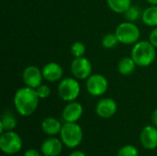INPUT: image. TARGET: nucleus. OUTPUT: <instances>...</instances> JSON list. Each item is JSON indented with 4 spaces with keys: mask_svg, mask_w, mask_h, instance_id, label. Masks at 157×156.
Returning <instances> with one entry per match:
<instances>
[{
    "mask_svg": "<svg viewBox=\"0 0 157 156\" xmlns=\"http://www.w3.org/2000/svg\"><path fill=\"white\" fill-rule=\"evenodd\" d=\"M40 97L34 88L23 86L18 88L14 95V107L17 112L23 116L29 117L32 115L38 108Z\"/></svg>",
    "mask_w": 157,
    "mask_h": 156,
    "instance_id": "nucleus-1",
    "label": "nucleus"
},
{
    "mask_svg": "<svg viewBox=\"0 0 157 156\" xmlns=\"http://www.w3.org/2000/svg\"><path fill=\"white\" fill-rule=\"evenodd\" d=\"M131 57L137 66L148 67L154 63L156 58V48L149 40H139L131 51Z\"/></svg>",
    "mask_w": 157,
    "mask_h": 156,
    "instance_id": "nucleus-2",
    "label": "nucleus"
},
{
    "mask_svg": "<svg viewBox=\"0 0 157 156\" xmlns=\"http://www.w3.org/2000/svg\"><path fill=\"white\" fill-rule=\"evenodd\" d=\"M119 42L124 45H134L140 40L141 30L134 22L124 21L120 23L115 29Z\"/></svg>",
    "mask_w": 157,
    "mask_h": 156,
    "instance_id": "nucleus-3",
    "label": "nucleus"
},
{
    "mask_svg": "<svg viewBox=\"0 0 157 156\" xmlns=\"http://www.w3.org/2000/svg\"><path fill=\"white\" fill-rule=\"evenodd\" d=\"M60 135L63 145L68 148H75L83 140V130L76 122H64Z\"/></svg>",
    "mask_w": 157,
    "mask_h": 156,
    "instance_id": "nucleus-4",
    "label": "nucleus"
},
{
    "mask_svg": "<svg viewBox=\"0 0 157 156\" xmlns=\"http://www.w3.org/2000/svg\"><path fill=\"white\" fill-rule=\"evenodd\" d=\"M57 92L60 98L65 102L75 101L80 95L81 87L78 80L75 77H66L59 81Z\"/></svg>",
    "mask_w": 157,
    "mask_h": 156,
    "instance_id": "nucleus-5",
    "label": "nucleus"
},
{
    "mask_svg": "<svg viewBox=\"0 0 157 156\" xmlns=\"http://www.w3.org/2000/svg\"><path fill=\"white\" fill-rule=\"evenodd\" d=\"M22 139L15 131H9L1 134L0 137V149L8 155H13L20 152L22 149Z\"/></svg>",
    "mask_w": 157,
    "mask_h": 156,
    "instance_id": "nucleus-6",
    "label": "nucleus"
},
{
    "mask_svg": "<svg viewBox=\"0 0 157 156\" xmlns=\"http://www.w3.org/2000/svg\"><path fill=\"white\" fill-rule=\"evenodd\" d=\"M86 87L91 96L101 97L108 91L109 81L101 74H92L86 80Z\"/></svg>",
    "mask_w": 157,
    "mask_h": 156,
    "instance_id": "nucleus-7",
    "label": "nucleus"
},
{
    "mask_svg": "<svg viewBox=\"0 0 157 156\" xmlns=\"http://www.w3.org/2000/svg\"><path fill=\"white\" fill-rule=\"evenodd\" d=\"M70 69L73 76L77 80H86L93 71L90 61L85 56L75 58L71 63Z\"/></svg>",
    "mask_w": 157,
    "mask_h": 156,
    "instance_id": "nucleus-8",
    "label": "nucleus"
},
{
    "mask_svg": "<svg viewBox=\"0 0 157 156\" xmlns=\"http://www.w3.org/2000/svg\"><path fill=\"white\" fill-rule=\"evenodd\" d=\"M22 80L26 86L36 89L40 86L44 80L41 69L38 68L35 65L27 66L22 73Z\"/></svg>",
    "mask_w": 157,
    "mask_h": 156,
    "instance_id": "nucleus-9",
    "label": "nucleus"
},
{
    "mask_svg": "<svg viewBox=\"0 0 157 156\" xmlns=\"http://www.w3.org/2000/svg\"><path fill=\"white\" fill-rule=\"evenodd\" d=\"M118 110V105L113 98H101L96 106V113L102 119H109L113 117Z\"/></svg>",
    "mask_w": 157,
    "mask_h": 156,
    "instance_id": "nucleus-10",
    "label": "nucleus"
},
{
    "mask_svg": "<svg viewBox=\"0 0 157 156\" xmlns=\"http://www.w3.org/2000/svg\"><path fill=\"white\" fill-rule=\"evenodd\" d=\"M83 112V106L79 102H76L75 100L67 102V104L63 109L62 117L64 122H76L81 119Z\"/></svg>",
    "mask_w": 157,
    "mask_h": 156,
    "instance_id": "nucleus-11",
    "label": "nucleus"
},
{
    "mask_svg": "<svg viewBox=\"0 0 157 156\" xmlns=\"http://www.w3.org/2000/svg\"><path fill=\"white\" fill-rule=\"evenodd\" d=\"M42 75L45 81L50 83H55L61 81L63 75V67L54 62H51L46 63L41 68Z\"/></svg>",
    "mask_w": 157,
    "mask_h": 156,
    "instance_id": "nucleus-12",
    "label": "nucleus"
},
{
    "mask_svg": "<svg viewBox=\"0 0 157 156\" xmlns=\"http://www.w3.org/2000/svg\"><path fill=\"white\" fill-rule=\"evenodd\" d=\"M140 141L142 145L148 150L157 148V128L154 125L145 126L140 134Z\"/></svg>",
    "mask_w": 157,
    "mask_h": 156,
    "instance_id": "nucleus-13",
    "label": "nucleus"
},
{
    "mask_svg": "<svg viewBox=\"0 0 157 156\" xmlns=\"http://www.w3.org/2000/svg\"><path fill=\"white\" fill-rule=\"evenodd\" d=\"M63 142L57 138H49L40 146V152L44 156H59L63 151Z\"/></svg>",
    "mask_w": 157,
    "mask_h": 156,
    "instance_id": "nucleus-14",
    "label": "nucleus"
},
{
    "mask_svg": "<svg viewBox=\"0 0 157 156\" xmlns=\"http://www.w3.org/2000/svg\"><path fill=\"white\" fill-rule=\"evenodd\" d=\"M40 126H41V130L44 133H46L47 135L53 136V135H57L61 132L63 124L57 119L49 117L42 120Z\"/></svg>",
    "mask_w": 157,
    "mask_h": 156,
    "instance_id": "nucleus-15",
    "label": "nucleus"
},
{
    "mask_svg": "<svg viewBox=\"0 0 157 156\" xmlns=\"http://www.w3.org/2000/svg\"><path fill=\"white\" fill-rule=\"evenodd\" d=\"M136 66L137 64L135 63L133 59L131 56H126V57H122L119 61L117 69L121 75L129 76L135 71Z\"/></svg>",
    "mask_w": 157,
    "mask_h": 156,
    "instance_id": "nucleus-16",
    "label": "nucleus"
},
{
    "mask_svg": "<svg viewBox=\"0 0 157 156\" xmlns=\"http://www.w3.org/2000/svg\"><path fill=\"white\" fill-rule=\"evenodd\" d=\"M17 127V120L13 113H11L9 110L6 111L1 118L0 120V133H4V131H13Z\"/></svg>",
    "mask_w": 157,
    "mask_h": 156,
    "instance_id": "nucleus-17",
    "label": "nucleus"
},
{
    "mask_svg": "<svg viewBox=\"0 0 157 156\" xmlns=\"http://www.w3.org/2000/svg\"><path fill=\"white\" fill-rule=\"evenodd\" d=\"M142 21L148 27H157V6H151L143 10Z\"/></svg>",
    "mask_w": 157,
    "mask_h": 156,
    "instance_id": "nucleus-18",
    "label": "nucleus"
},
{
    "mask_svg": "<svg viewBox=\"0 0 157 156\" xmlns=\"http://www.w3.org/2000/svg\"><path fill=\"white\" fill-rule=\"evenodd\" d=\"M109 8L117 13L124 14L132 6V0H106Z\"/></svg>",
    "mask_w": 157,
    "mask_h": 156,
    "instance_id": "nucleus-19",
    "label": "nucleus"
},
{
    "mask_svg": "<svg viewBox=\"0 0 157 156\" xmlns=\"http://www.w3.org/2000/svg\"><path fill=\"white\" fill-rule=\"evenodd\" d=\"M142 16H143V11L141 7L135 5H132L128 8V10L124 13V17L126 20L130 22H135L140 18L142 19Z\"/></svg>",
    "mask_w": 157,
    "mask_h": 156,
    "instance_id": "nucleus-20",
    "label": "nucleus"
},
{
    "mask_svg": "<svg viewBox=\"0 0 157 156\" xmlns=\"http://www.w3.org/2000/svg\"><path fill=\"white\" fill-rule=\"evenodd\" d=\"M118 43L120 42L115 32L106 34L101 40V44L105 49H113L118 45Z\"/></svg>",
    "mask_w": 157,
    "mask_h": 156,
    "instance_id": "nucleus-21",
    "label": "nucleus"
},
{
    "mask_svg": "<svg viewBox=\"0 0 157 156\" xmlns=\"http://www.w3.org/2000/svg\"><path fill=\"white\" fill-rule=\"evenodd\" d=\"M86 51V45L81 42V41H75L71 45L70 48V52L71 54L75 57V58H78V57H83L85 56Z\"/></svg>",
    "mask_w": 157,
    "mask_h": 156,
    "instance_id": "nucleus-22",
    "label": "nucleus"
},
{
    "mask_svg": "<svg viewBox=\"0 0 157 156\" xmlns=\"http://www.w3.org/2000/svg\"><path fill=\"white\" fill-rule=\"evenodd\" d=\"M117 156H139V152L136 147L128 144L119 150Z\"/></svg>",
    "mask_w": 157,
    "mask_h": 156,
    "instance_id": "nucleus-23",
    "label": "nucleus"
},
{
    "mask_svg": "<svg viewBox=\"0 0 157 156\" xmlns=\"http://www.w3.org/2000/svg\"><path fill=\"white\" fill-rule=\"evenodd\" d=\"M37 95L40 97V99H45L48 98L51 95V88L49 87V86L41 84L40 86H39L36 89Z\"/></svg>",
    "mask_w": 157,
    "mask_h": 156,
    "instance_id": "nucleus-24",
    "label": "nucleus"
},
{
    "mask_svg": "<svg viewBox=\"0 0 157 156\" xmlns=\"http://www.w3.org/2000/svg\"><path fill=\"white\" fill-rule=\"evenodd\" d=\"M149 41L157 49V27H155L149 35Z\"/></svg>",
    "mask_w": 157,
    "mask_h": 156,
    "instance_id": "nucleus-25",
    "label": "nucleus"
},
{
    "mask_svg": "<svg viewBox=\"0 0 157 156\" xmlns=\"http://www.w3.org/2000/svg\"><path fill=\"white\" fill-rule=\"evenodd\" d=\"M23 156H41V154L35 149H29L24 153Z\"/></svg>",
    "mask_w": 157,
    "mask_h": 156,
    "instance_id": "nucleus-26",
    "label": "nucleus"
},
{
    "mask_svg": "<svg viewBox=\"0 0 157 156\" xmlns=\"http://www.w3.org/2000/svg\"><path fill=\"white\" fill-rule=\"evenodd\" d=\"M151 120H152L153 124L157 128V108L153 111V113L151 115Z\"/></svg>",
    "mask_w": 157,
    "mask_h": 156,
    "instance_id": "nucleus-27",
    "label": "nucleus"
},
{
    "mask_svg": "<svg viewBox=\"0 0 157 156\" xmlns=\"http://www.w3.org/2000/svg\"><path fill=\"white\" fill-rule=\"evenodd\" d=\"M69 156H86V154H84L82 151H74L70 154Z\"/></svg>",
    "mask_w": 157,
    "mask_h": 156,
    "instance_id": "nucleus-28",
    "label": "nucleus"
},
{
    "mask_svg": "<svg viewBox=\"0 0 157 156\" xmlns=\"http://www.w3.org/2000/svg\"><path fill=\"white\" fill-rule=\"evenodd\" d=\"M151 6H157V0H146Z\"/></svg>",
    "mask_w": 157,
    "mask_h": 156,
    "instance_id": "nucleus-29",
    "label": "nucleus"
}]
</instances>
